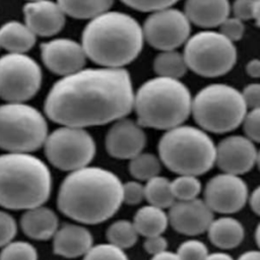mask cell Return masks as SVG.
I'll list each match as a JSON object with an SVG mask.
<instances>
[{"instance_id":"6da1fadb","label":"cell","mask_w":260,"mask_h":260,"mask_svg":"<svg viewBox=\"0 0 260 260\" xmlns=\"http://www.w3.org/2000/svg\"><path fill=\"white\" fill-rule=\"evenodd\" d=\"M134 91L124 68H87L63 76L49 90L47 117L62 126L85 128L125 118L133 109Z\"/></svg>"},{"instance_id":"7a4b0ae2","label":"cell","mask_w":260,"mask_h":260,"mask_svg":"<svg viewBox=\"0 0 260 260\" xmlns=\"http://www.w3.org/2000/svg\"><path fill=\"white\" fill-rule=\"evenodd\" d=\"M123 202V184L112 172L84 167L71 172L60 185L59 210L69 218L98 224L112 217Z\"/></svg>"},{"instance_id":"3957f363","label":"cell","mask_w":260,"mask_h":260,"mask_svg":"<svg viewBox=\"0 0 260 260\" xmlns=\"http://www.w3.org/2000/svg\"><path fill=\"white\" fill-rule=\"evenodd\" d=\"M143 29L129 14L106 11L86 24L81 45L87 58L103 67L122 68L140 54Z\"/></svg>"},{"instance_id":"277c9868","label":"cell","mask_w":260,"mask_h":260,"mask_svg":"<svg viewBox=\"0 0 260 260\" xmlns=\"http://www.w3.org/2000/svg\"><path fill=\"white\" fill-rule=\"evenodd\" d=\"M52 177L47 165L25 152L0 154V206L27 210L50 197Z\"/></svg>"},{"instance_id":"5b68a950","label":"cell","mask_w":260,"mask_h":260,"mask_svg":"<svg viewBox=\"0 0 260 260\" xmlns=\"http://www.w3.org/2000/svg\"><path fill=\"white\" fill-rule=\"evenodd\" d=\"M192 100L189 88L179 79L156 76L137 89L133 109L141 126L167 131L187 120Z\"/></svg>"},{"instance_id":"8992f818","label":"cell","mask_w":260,"mask_h":260,"mask_svg":"<svg viewBox=\"0 0 260 260\" xmlns=\"http://www.w3.org/2000/svg\"><path fill=\"white\" fill-rule=\"evenodd\" d=\"M157 149L160 161L178 175L199 176L215 164L216 145L200 127L182 124L167 130Z\"/></svg>"},{"instance_id":"52a82bcc","label":"cell","mask_w":260,"mask_h":260,"mask_svg":"<svg viewBox=\"0 0 260 260\" xmlns=\"http://www.w3.org/2000/svg\"><path fill=\"white\" fill-rule=\"evenodd\" d=\"M247 109L241 91L228 84L213 83L196 93L191 114L206 132L226 133L243 124Z\"/></svg>"},{"instance_id":"ba28073f","label":"cell","mask_w":260,"mask_h":260,"mask_svg":"<svg viewBox=\"0 0 260 260\" xmlns=\"http://www.w3.org/2000/svg\"><path fill=\"white\" fill-rule=\"evenodd\" d=\"M48 137V124L43 114L24 103L0 106V148L8 152L39 149Z\"/></svg>"},{"instance_id":"9c48e42d","label":"cell","mask_w":260,"mask_h":260,"mask_svg":"<svg viewBox=\"0 0 260 260\" xmlns=\"http://www.w3.org/2000/svg\"><path fill=\"white\" fill-rule=\"evenodd\" d=\"M184 57L189 69L200 76L217 77L228 73L237 61L234 42L219 31L203 30L190 37Z\"/></svg>"},{"instance_id":"30bf717a","label":"cell","mask_w":260,"mask_h":260,"mask_svg":"<svg viewBox=\"0 0 260 260\" xmlns=\"http://www.w3.org/2000/svg\"><path fill=\"white\" fill-rule=\"evenodd\" d=\"M47 159L61 171L73 172L87 167L95 155V141L84 128L62 126L48 135L45 144Z\"/></svg>"},{"instance_id":"8fae6325","label":"cell","mask_w":260,"mask_h":260,"mask_svg":"<svg viewBox=\"0 0 260 260\" xmlns=\"http://www.w3.org/2000/svg\"><path fill=\"white\" fill-rule=\"evenodd\" d=\"M42 84V70L25 53L0 57V98L7 103H24L35 96Z\"/></svg>"},{"instance_id":"7c38bea8","label":"cell","mask_w":260,"mask_h":260,"mask_svg":"<svg viewBox=\"0 0 260 260\" xmlns=\"http://www.w3.org/2000/svg\"><path fill=\"white\" fill-rule=\"evenodd\" d=\"M190 20L185 12L168 7L153 11L143 23L144 40L153 48L176 50L190 36Z\"/></svg>"},{"instance_id":"4fadbf2b","label":"cell","mask_w":260,"mask_h":260,"mask_svg":"<svg viewBox=\"0 0 260 260\" xmlns=\"http://www.w3.org/2000/svg\"><path fill=\"white\" fill-rule=\"evenodd\" d=\"M248 186L239 176L221 173L212 177L204 188V201L212 211L231 214L241 210L248 200Z\"/></svg>"},{"instance_id":"5bb4252c","label":"cell","mask_w":260,"mask_h":260,"mask_svg":"<svg viewBox=\"0 0 260 260\" xmlns=\"http://www.w3.org/2000/svg\"><path fill=\"white\" fill-rule=\"evenodd\" d=\"M41 56L50 71L62 76L82 69L87 58L81 44L65 38L43 43Z\"/></svg>"},{"instance_id":"9a60e30c","label":"cell","mask_w":260,"mask_h":260,"mask_svg":"<svg viewBox=\"0 0 260 260\" xmlns=\"http://www.w3.org/2000/svg\"><path fill=\"white\" fill-rule=\"evenodd\" d=\"M257 152L254 142L249 137L230 135L216 146L215 164L222 172L240 176L256 165Z\"/></svg>"},{"instance_id":"2e32d148","label":"cell","mask_w":260,"mask_h":260,"mask_svg":"<svg viewBox=\"0 0 260 260\" xmlns=\"http://www.w3.org/2000/svg\"><path fill=\"white\" fill-rule=\"evenodd\" d=\"M105 144L111 156L131 159L142 152L146 144V135L138 122L122 118L115 121L108 130Z\"/></svg>"},{"instance_id":"e0dca14e","label":"cell","mask_w":260,"mask_h":260,"mask_svg":"<svg viewBox=\"0 0 260 260\" xmlns=\"http://www.w3.org/2000/svg\"><path fill=\"white\" fill-rule=\"evenodd\" d=\"M169 222L173 229L186 236L207 232L213 220V211L204 200H176L169 210Z\"/></svg>"},{"instance_id":"ac0fdd59","label":"cell","mask_w":260,"mask_h":260,"mask_svg":"<svg viewBox=\"0 0 260 260\" xmlns=\"http://www.w3.org/2000/svg\"><path fill=\"white\" fill-rule=\"evenodd\" d=\"M23 14L25 24L40 37H52L65 24V12L57 2L50 0L27 2Z\"/></svg>"},{"instance_id":"d6986e66","label":"cell","mask_w":260,"mask_h":260,"mask_svg":"<svg viewBox=\"0 0 260 260\" xmlns=\"http://www.w3.org/2000/svg\"><path fill=\"white\" fill-rule=\"evenodd\" d=\"M92 246L90 232L80 224L64 223L58 228L53 237L54 253L65 258H76L84 254Z\"/></svg>"},{"instance_id":"ffe728a7","label":"cell","mask_w":260,"mask_h":260,"mask_svg":"<svg viewBox=\"0 0 260 260\" xmlns=\"http://www.w3.org/2000/svg\"><path fill=\"white\" fill-rule=\"evenodd\" d=\"M228 0H186L184 12L190 22L201 27H215L229 17Z\"/></svg>"},{"instance_id":"44dd1931","label":"cell","mask_w":260,"mask_h":260,"mask_svg":"<svg viewBox=\"0 0 260 260\" xmlns=\"http://www.w3.org/2000/svg\"><path fill=\"white\" fill-rule=\"evenodd\" d=\"M56 213L43 205L25 210L20 218V226L25 236L38 241H46L54 237L58 230Z\"/></svg>"},{"instance_id":"7402d4cb","label":"cell","mask_w":260,"mask_h":260,"mask_svg":"<svg viewBox=\"0 0 260 260\" xmlns=\"http://www.w3.org/2000/svg\"><path fill=\"white\" fill-rule=\"evenodd\" d=\"M210 242L223 250L239 246L245 237L243 224L231 216H222L213 219L207 230Z\"/></svg>"},{"instance_id":"603a6c76","label":"cell","mask_w":260,"mask_h":260,"mask_svg":"<svg viewBox=\"0 0 260 260\" xmlns=\"http://www.w3.org/2000/svg\"><path fill=\"white\" fill-rule=\"evenodd\" d=\"M37 36L25 24L16 20L8 21L0 27V47L9 53H25L36 44Z\"/></svg>"},{"instance_id":"cb8c5ba5","label":"cell","mask_w":260,"mask_h":260,"mask_svg":"<svg viewBox=\"0 0 260 260\" xmlns=\"http://www.w3.org/2000/svg\"><path fill=\"white\" fill-rule=\"evenodd\" d=\"M137 233L145 238L162 235L169 222V215L164 208L154 205H145L139 208L133 218Z\"/></svg>"},{"instance_id":"d4e9b609","label":"cell","mask_w":260,"mask_h":260,"mask_svg":"<svg viewBox=\"0 0 260 260\" xmlns=\"http://www.w3.org/2000/svg\"><path fill=\"white\" fill-rule=\"evenodd\" d=\"M114 0H57L66 15L77 19H91L112 6Z\"/></svg>"},{"instance_id":"484cf974","label":"cell","mask_w":260,"mask_h":260,"mask_svg":"<svg viewBox=\"0 0 260 260\" xmlns=\"http://www.w3.org/2000/svg\"><path fill=\"white\" fill-rule=\"evenodd\" d=\"M153 69L158 76L179 79L185 75L188 66L184 54L176 50H166L159 53L153 61Z\"/></svg>"},{"instance_id":"4316f807","label":"cell","mask_w":260,"mask_h":260,"mask_svg":"<svg viewBox=\"0 0 260 260\" xmlns=\"http://www.w3.org/2000/svg\"><path fill=\"white\" fill-rule=\"evenodd\" d=\"M144 192L148 203L160 208L171 207L176 201L171 181L158 175L146 181Z\"/></svg>"},{"instance_id":"83f0119b","label":"cell","mask_w":260,"mask_h":260,"mask_svg":"<svg viewBox=\"0 0 260 260\" xmlns=\"http://www.w3.org/2000/svg\"><path fill=\"white\" fill-rule=\"evenodd\" d=\"M138 235L134 223L126 219L114 221L106 232L108 241L123 250L135 245Z\"/></svg>"},{"instance_id":"f1b7e54d","label":"cell","mask_w":260,"mask_h":260,"mask_svg":"<svg viewBox=\"0 0 260 260\" xmlns=\"http://www.w3.org/2000/svg\"><path fill=\"white\" fill-rule=\"evenodd\" d=\"M160 158L149 152H140L130 159L129 172L137 180L148 181L160 172Z\"/></svg>"},{"instance_id":"f546056e","label":"cell","mask_w":260,"mask_h":260,"mask_svg":"<svg viewBox=\"0 0 260 260\" xmlns=\"http://www.w3.org/2000/svg\"><path fill=\"white\" fill-rule=\"evenodd\" d=\"M171 183L176 200L195 199L202 189L200 180L194 175H179Z\"/></svg>"},{"instance_id":"4dcf8cb0","label":"cell","mask_w":260,"mask_h":260,"mask_svg":"<svg viewBox=\"0 0 260 260\" xmlns=\"http://www.w3.org/2000/svg\"><path fill=\"white\" fill-rule=\"evenodd\" d=\"M0 260H38V252L36 248L27 242H10L2 247Z\"/></svg>"},{"instance_id":"1f68e13d","label":"cell","mask_w":260,"mask_h":260,"mask_svg":"<svg viewBox=\"0 0 260 260\" xmlns=\"http://www.w3.org/2000/svg\"><path fill=\"white\" fill-rule=\"evenodd\" d=\"M83 260H129L123 249L109 243L91 246Z\"/></svg>"},{"instance_id":"d6a6232c","label":"cell","mask_w":260,"mask_h":260,"mask_svg":"<svg viewBox=\"0 0 260 260\" xmlns=\"http://www.w3.org/2000/svg\"><path fill=\"white\" fill-rule=\"evenodd\" d=\"M177 254L181 260H205L208 255V249L203 242L191 239L179 246Z\"/></svg>"},{"instance_id":"836d02e7","label":"cell","mask_w":260,"mask_h":260,"mask_svg":"<svg viewBox=\"0 0 260 260\" xmlns=\"http://www.w3.org/2000/svg\"><path fill=\"white\" fill-rule=\"evenodd\" d=\"M244 31L245 26L243 20L236 16H229L219 24V32H221L224 37L234 43L243 38Z\"/></svg>"},{"instance_id":"e575fe53","label":"cell","mask_w":260,"mask_h":260,"mask_svg":"<svg viewBox=\"0 0 260 260\" xmlns=\"http://www.w3.org/2000/svg\"><path fill=\"white\" fill-rule=\"evenodd\" d=\"M127 6L143 12H153L155 10L171 7L178 0H121Z\"/></svg>"},{"instance_id":"d590c367","label":"cell","mask_w":260,"mask_h":260,"mask_svg":"<svg viewBox=\"0 0 260 260\" xmlns=\"http://www.w3.org/2000/svg\"><path fill=\"white\" fill-rule=\"evenodd\" d=\"M243 127L247 137L252 141L260 143V107L251 109L250 112H247Z\"/></svg>"},{"instance_id":"8d00e7d4","label":"cell","mask_w":260,"mask_h":260,"mask_svg":"<svg viewBox=\"0 0 260 260\" xmlns=\"http://www.w3.org/2000/svg\"><path fill=\"white\" fill-rule=\"evenodd\" d=\"M16 232L17 224L12 215L0 210V248L10 243Z\"/></svg>"},{"instance_id":"74e56055","label":"cell","mask_w":260,"mask_h":260,"mask_svg":"<svg viewBox=\"0 0 260 260\" xmlns=\"http://www.w3.org/2000/svg\"><path fill=\"white\" fill-rule=\"evenodd\" d=\"M145 198L144 186L136 181H129L123 185V202L136 205Z\"/></svg>"},{"instance_id":"f35d334b","label":"cell","mask_w":260,"mask_h":260,"mask_svg":"<svg viewBox=\"0 0 260 260\" xmlns=\"http://www.w3.org/2000/svg\"><path fill=\"white\" fill-rule=\"evenodd\" d=\"M234 16L241 20L253 19L254 0H236L232 6Z\"/></svg>"},{"instance_id":"ab89813d","label":"cell","mask_w":260,"mask_h":260,"mask_svg":"<svg viewBox=\"0 0 260 260\" xmlns=\"http://www.w3.org/2000/svg\"><path fill=\"white\" fill-rule=\"evenodd\" d=\"M144 250L150 255H156L167 250L168 241L161 235L147 237L143 243Z\"/></svg>"},{"instance_id":"60d3db41","label":"cell","mask_w":260,"mask_h":260,"mask_svg":"<svg viewBox=\"0 0 260 260\" xmlns=\"http://www.w3.org/2000/svg\"><path fill=\"white\" fill-rule=\"evenodd\" d=\"M244 101L248 108L260 107V83H250L242 91Z\"/></svg>"},{"instance_id":"b9f144b4","label":"cell","mask_w":260,"mask_h":260,"mask_svg":"<svg viewBox=\"0 0 260 260\" xmlns=\"http://www.w3.org/2000/svg\"><path fill=\"white\" fill-rule=\"evenodd\" d=\"M251 209L260 216V185L256 187L249 198Z\"/></svg>"},{"instance_id":"7bdbcfd3","label":"cell","mask_w":260,"mask_h":260,"mask_svg":"<svg viewBox=\"0 0 260 260\" xmlns=\"http://www.w3.org/2000/svg\"><path fill=\"white\" fill-rule=\"evenodd\" d=\"M246 71L253 78L260 77V59H252L247 63Z\"/></svg>"},{"instance_id":"ee69618b","label":"cell","mask_w":260,"mask_h":260,"mask_svg":"<svg viewBox=\"0 0 260 260\" xmlns=\"http://www.w3.org/2000/svg\"><path fill=\"white\" fill-rule=\"evenodd\" d=\"M150 260H181L179 255L174 252L170 251H164L161 253H158L156 255H153Z\"/></svg>"},{"instance_id":"f6af8a7d","label":"cell","mask_w":260,"mask_h":260,"mask_svg":"<svg viewBox=\"0 0 260 260\" xmlns=\"http://www.w3.org/2000/svg\"><path fill=\"white\" fill-rule=\"evenodd\" d=\"M237 260H260V250L247 251L241 254Z\"/></svg>"},{"instance_id":"bcb514c9","label":"cell","mask_w":260,"mask_h":260,"mask_svg":"<svg viewBox=\"0 0 260 260\" xmlns=\"http://www.w3.org/2000/svg\"><path fill=\"white\" fill-rule=\"evenodd\" d=\"M205 260H234L233 257L226 253L223 252H213V253H208L206 256Z\"/></svg>"},{"instance_id":"7dc6e473","label":"cell","mask_w":260,"mask_h":260,"mask_svg":"<svg viewBox=\"0 0 260 260\" xmlns=\"http://www.w3.org/2000/svg\"><path fill=\"white\" fill-rule=\"evenodd\" d=\"M253 19H255L256 24L260 27V0H254Z\"/></svg>"},{"instance_id":"c3c4849f","label":"cell","mask_w":260,"mask_h":260,"mask_svg":"<svg viewBox=\"0 0 260 260\" xmlns=\"http://www.w3.org/2000/svg\"><path fill=\"white\" fill-rule=\"evenodd\" d=\"M255 239H256V243L258 245V247L260 248V222L256 228V232H255Z\"/></svg>"},{"instance_id":"681fc988","label":"cell","mask_w":260,"mask_h":260,"mask_svg":"<svg viewBox=\"0 0 260 260\" xmlns=\"http://www.w3.org/2000/svg\"><path fill=\"white\" fill-rule=\"evenodd\" d=\"M256 165L258 166V169L260 171V150L257 152V158H256Z\"/></svg>"},{"instance_id":"f907efd6","label":"cell","mask_w":260,"mask_h":260,"mask_svg":"<svg viewBox=\"0 0 260 260\" xmlns=\"http://www.w3.org/2000/svg\"><path fill=\"white\" fill-rule=\"evenodd\" d=\"M28 2H32V1H39V0H27Z\"/></svg>"}]
</instances>
